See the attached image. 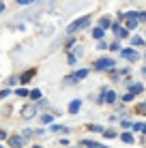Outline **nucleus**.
Listing matches in <instances>:
<instances>
[{
  "label": "nucleus",
  "mask_w": 146,
  "mask_h": 148,
  "mask_svg": "<svg viewBox=\"0 0 146 148\" xmlns=\"http://www.w3.org/2000/svg\"><path fill=\"white\" fill-rule=\"evenodd\" d=\"M88 22H90V17H88V15H86V17L75 19L71 26H69V32H75V30H80V28H86V26H88Z\"/></svg>",
  "instance_id": "nucleus-1"
},
{
  "label": "nucleus",
  "mask_w": 146,
  "mask_h": 148,
  "mask_svg": "<svg viewBox=\"0 0 146 148\" xmlns=\"http://www.w3.org/2000/svg\"><path fill=\"white\" fill-rule=\"evenodd\" d=\"M110 67H114V58H103V60L95 62V69L97 71H103V69H110Z\"/></svg>",
  "instance_id": "nucleus-2"
},
{
  "label": "nucleus",
  "mask_w": 146,
  "mask_h": 148,
  "mask_svg": "<svg viewBox=\"0 0 146 148\" xmlns=\"http://www.w3.org/2000/svg\"><path fill=\"white\" fill-rule=\"evenodd\" d=\"M125 26H127L129 30L138 28V15H135V13H127V17H125Z\"/></svg>",
  "instance_id": "nucleus-3"
},
{
  "label": "nucleus",
  "mask_w": 146,
  "mask_h": 148,
  "mask_svg": "<svg viewBox=\"0 0 146 148\" xmlns=\"http://www.w3.org/2000/svg\"><path fill=\"white\" fill-rule=\"evenodd\" d=\"M86 75H88V71H86V69H80V71H75V73H73V75H71V77H69L67 82L71 84V82H75V79H84Z\"/></svg>",
  "instance_id": "nucleus-4"
},
{
  "label": "nucleus",
  "mask_w": 146,
  "mask_h": 148,
  "mask_svg": "<svg viewBox=\"0 0 146 148\" xmlns=\"http://www.w3.org/2000/svg\"><path fill=\"white\" fill-rule=\"evenodd\" d=\"M120 56L127 58V60H135L138 58V52H135V49H120Z\"/></svg>",
  "instance_id": "nucleus-5"
},
{
  "label": "nucleus",
  "mask_w": 146,
  "mask_h": 148,
  "mask_svg": "<svg viewBox=\"0 0 146 148\" xmlns=\"http://www.w3.org/2000/svg\"><path fill=\"white\" fill-rule=\"evenodd\" d=\"M80 108H82V101H80V99H73L71 103H69V112H71V114H77Z\"/></svg>",
  "instance_id": "nucleus-6"
},
{
  "label": "nucleus",
  "mask_w": 146,
  "mask_h": 148,
  "mask_svg": "<svg viewBox=\"0 0 146 148\" xmlns=\"http://www.w3.org/2000/svg\"><path fill=\"white\" fill-rule=\"evenodd\" d=\"M9 146L11 148H22L24 146V137H17V135L11 137V140H9Z\"/></svg>",
  "instance_id": "nucleus-7"
},
{
  "label": "nucleus",
  "mask_w": 146,
  "mask_h": 148,
  "mask_svg": "<svg viewBox=\"0 0 146 148\" xmlns=\"http://www.w3.org/2000/svg\"><path fill=\"white\" fill-rule=\"evenodd\" d=\"M114 34H116V37H120V39H125V37H127V30L120 28L118 24H114Z\"/></svg>",
  "instance_id": "nucleus-8"
},
{
  "label": "nucleus",
  "mask_w": 146,
  "mask_h": 148,
  "mask_svg": "<svg viewBox=\"0 0 146 148\" xmlns=\"http://www.w3.org/2000/svg\"><path fill=\"white\" fill-rule=\"evenodd\" d=\"M22 116H24V118H32V116H34V108H32V105H28V108H24Z\"/></svg>",
  "instance_id": "nucleus-9"
},
{
  "label": "nucleus",
  "mask_w": 146,
  "mask_h": 148,
  "mask_svg": "<svg viewBox=\"0 0 146 148\" xmlns=\"http://www.w3.org/2000/svg\"><path fill=\"white\" fill-rule=\"evenodd\" d=\"M86 148H108V146H103V144H97V142H90V140H86V142H82Z\"/></svg>",
  "instance_id": "nucleus-10"
},
{
  "label": "nucleus",
  "mask_w": 146,
  "mask_h": 148,
  "mask_svg": "<svg viewBox=\"0 0 146 148\" xmlns=\"http://www.w3.org/2000/svg\"><path fill=\"white\" fill-rule=\"evenodd\" d=\"M32 77H34V69H30V71H26V73L22 75V82H24V84H26V82H30Z\"/></svg>",
  "instance_id": "nucleus-11"
},
{
  "label": "nucleus",
  "mask_w": 146,
  "mask_h": 148,
  "mask_svg": "<svg viewBox=\"0 0 146 148\" xmlns=\"http://www.w3.org/2000/svg\"><path fill=\"white\" fill-rule=\"evenodd\" d=\"M103 101H108V103H114V101H116V92H105V95H103Z\"/></svg>",
  "instance_id": "nucleus-12"
},
{
  "label": "nucleus",
  "mask_w": 146,
  "mask_h": 148,
  "mask_svg": "<svg viewBox=\"0 0 146 148\" xmlns=\"http://www.w3.org/2000/svg\"><path fill=\"white\" fill-rule=\"evenodd\" d=\"M103 32H105V30L99 26V28H95V30H93V37H95V39H101V37H103Z\"/></svg>",
  "instance_id": "nucleus-13"
},
{
  "label": "nucleus",
  "mask_w": 146,
  "mask_h": 148,
  "mask_svg": "<svg viewBox=\"0 0 146 148\" xmlns=\"http://www.w3.org/2000/svg\"><path fill=\"white\" fill-rule=\"evenodd\" d=\"M142 88H144V86H142V84H133V86H131V90H129V92H133V95H138V92H142Z\"/></svg>",
  "instance_id": "nucleus-14"
},
{
  "label": "nucleus",
  "mask_w": 146,
  "mask_h": 148,
  "mask_svg": "<svg viewBox=\"0 0 146 148\" xmlns=\"http://www.w3.org/2000/svg\"><path fill=\"white\" fill-rule=\"evenodd\" d=\"M88 129L93 133H103V127H99V125H88Z\"/></svg>",
  "instance_id": "nucleus-15"
},
{
  "label": "nucleus",
  "mask_w": 146,
  "mask_h": 148,
  "mask_svg": "<svg viewBox=\"0 0 146 148\" xmlns=\"http://www.w3.org/2000/svg\"><path fill=\"white\" fill-rule=\"evenodd\" d=\"M123 142L125 144H133V135L131 133H123Z\"/></svg>",
  "instance_id": "nucleus-16"
},
{
  "label": "nucleus",
  "mask_w": 146,
  "mask_h": 148,
  "mask_svg": "<svg viewBox=\"0 0 146 148\" xmlns=\"http://www.w3.org/2000/svg\"><path fill=\"white\" fill-rule=\"evenodd\" d=\"M28 95L32 97V99H41V90H37V88H34V90H30Z\"/></svg>",
  "instance_id": "nucleus-17"
},
{
  "label": "nucleus",
  "mask_w": 146,
  "mask_h": 148,
  "mask_svg": "<svg viewBox=\"0 0 146 148\" xmlns=\"http://www.w3.org/2000/svg\"><path fill=\"white\" fill-rule=\"evenodd\" d=\"M28 92L30 90H26V88H17L15 90V95H19V97H28Z\"/></svg>",
  "instance_id": "nucleus-18"
},
{
  "label": "nucleus",
  "mask_w": 146,
  "mask_h": 148,
  "mask_svg": "<svg viewBox=\"0 0 146 148\" xmlns=\"http://www.w3.org/2000/svg\"><path fill=\"white\" fill-rule=\"evenodd\" d=\"M110 49H112V52H120V43H116V41H114V43L110 45Z\"/></svg>",
  "instance_id": "nucleus-19"
},
{
  "label": "nucleus",
  "mask_w": 146,
  "mask_h": 148,
  "mask_svg": "<svg viewBox=\"0 0 146 148\" xmlns=\"http://www.w3.org/2000/svg\"><path fill=\"white\" fill-rule=\"evenodd\" d=\"M131 43H133V45H142L144 41H142V37H133V39H131Z\"/></svg>",
  "instance_id": "nucleus-20"
},
{
  "label": "nucleus",
  "mask_w": 146,
  "mask_h": 148,
  "mask_svg": "<svg viewBox=\"0 0 146 148\" xmlns=\"http://www.w3.org/2000/svg\"><path fill=\"white\" fill-rule=\"evenodd\" d=\"M103 135H105V137H116V133H114V131H112V129H108V131H103Z\"/></svg>",
  "instance_id": "nucleus-21"
},
{
  "label": "nucleus",
  "mask_w": 146,
  "mask_h": 148,
  "mask_svg": "<svg viewBox=\"0 0 146 148\" xmlns=\"http://www.w3.org/2000/svg\"><path fill=\"white\" fill-rule=\"evenodd\" d=\"M101 28H103V30H105V28H110V19H108V17L101 19Z\"/></svg>",
  "instance_id": "nucleus-22"
},
{
  "label": "nucleus",
  "mask_w": 146,
  "mask_h": 148,
  "mask_svg": "<svg viewBox=\"0 0 146 148\" xmlns=\"http://www.w3.org/2000/svg\"><path fill=\"white\" fill-rule=\"evenodd\" d=\"M133 97H135L133 92H127V95H125V97H123V99H125V101H131V99H133Z\"/></svg>",
  "instance_id": "nucleus-23"
},
{
  "label": "nucleus",
  "mask_w": 146,
  "mask_h": 148,
  "mask_svg": "<svg viewBox=\"0 0 146 148\" xmlns=\"http://www.w3.org/2000/svg\"><path fill=\"white\" fill-rule=\"evenodd\" d=\"M9 92H11V90H7V88H4L2 92H0V99H4V97H9Z\"/></svg>",
  "instance_id": "nucleus-24"
},
{
  "label": "nucleus",
  "mask_w": 146,
  "mask_h": 148,
  "mask_svg": "<svg viewBox=\"0 0 146 148\" xmlns=\"http://www.w3.org/2000/svg\"><path fill=\"white\" fill-rule=\"evenodd\" d=\"M43 122H52V116H49V114H43Z\"/></svg>",
  "instance_id": "nucleus-25"
},
{
  "label": "nucleus",
  "mask_w": 146,
  "mask_h": 148,
  "mask_svg": "<svg viewBox=\"0 0 146 148\" xmlns=\"http://www.w3.org/2000/svg\"><path fill=\"white\" fill-rule=\"evenodd\" d=\"M30 2H34V0H17V4H30Z\"/></svg>",
  "instance_id": "nucleus-26"
},
{
  "label": "nucleus",
  "mask_w": 146,
  "mask_h": 148,
  "mask_svg": "<svg viewBox=\"0 0 146 148\" xmlns=\"http://www.w3.org/2000/svg\"><path fill=\"white\" fill-rule=\"evenodd\" d=\"M138 19H142V22H144V19H146V13H138Z\"/></svg>",
  "instance_id": "nucleus-27"
},
{
  "label": "nucleus",
  "mask_w": 146,
  "mask_h": 148,
  "mask_svg": "<svg viewBox=\"0 0 146 148\" xmlns=\"http://www.w3.org/2000/svg\"><path fill=\"white\" fill-rule=\"evenodd\" d=\"M7 137V131H0V140H4Z\"/></svg>",
  "instance_id": "nucleus-28"
},
{
  "label": "nucleus",
  "mask_w": 146,
  "mask_h": 148,
  "mask_svg": "<svg viewBox=\"0 0 146 148\" xmlns=\"http://www.w3.org/2000/svg\"><path fill=\"white\" fill-rule=\"evenodd\" d=\"M140 131H144V133H146V125H144V122H142V127H140Z\"/></svg>",
  "instance_id": "nucleus-29"
},
{
  "label": "nucleus",
  "mask_w": 146,
  "mask_h": 148,
  "mask_svg": "<svg viewBox=\"0 0 146 148\" xmlns=\"http://www.w3.org/2000/svg\"><path fill=\"white\" fill-rule=\"evenodd\" d=\"M4 11V2H0V13H2Z\"/></svg>",
  "instance_id": "nucleus-30"
},
{
  "label": "nucleus",
  "mask_w": 146,
  "mask_h": 148,
  "mask_svg": "<svg viewBox=\"0 0 146 148\" xmlns=\"http://www.w3.org/2000/svg\"><path fill=\"white\" fill-rule=\"evenodd\" d=\"M0 148H2V146H0Z\"/></svg>",
  "instance_id": "nucleus-31"
}]
</instances>
